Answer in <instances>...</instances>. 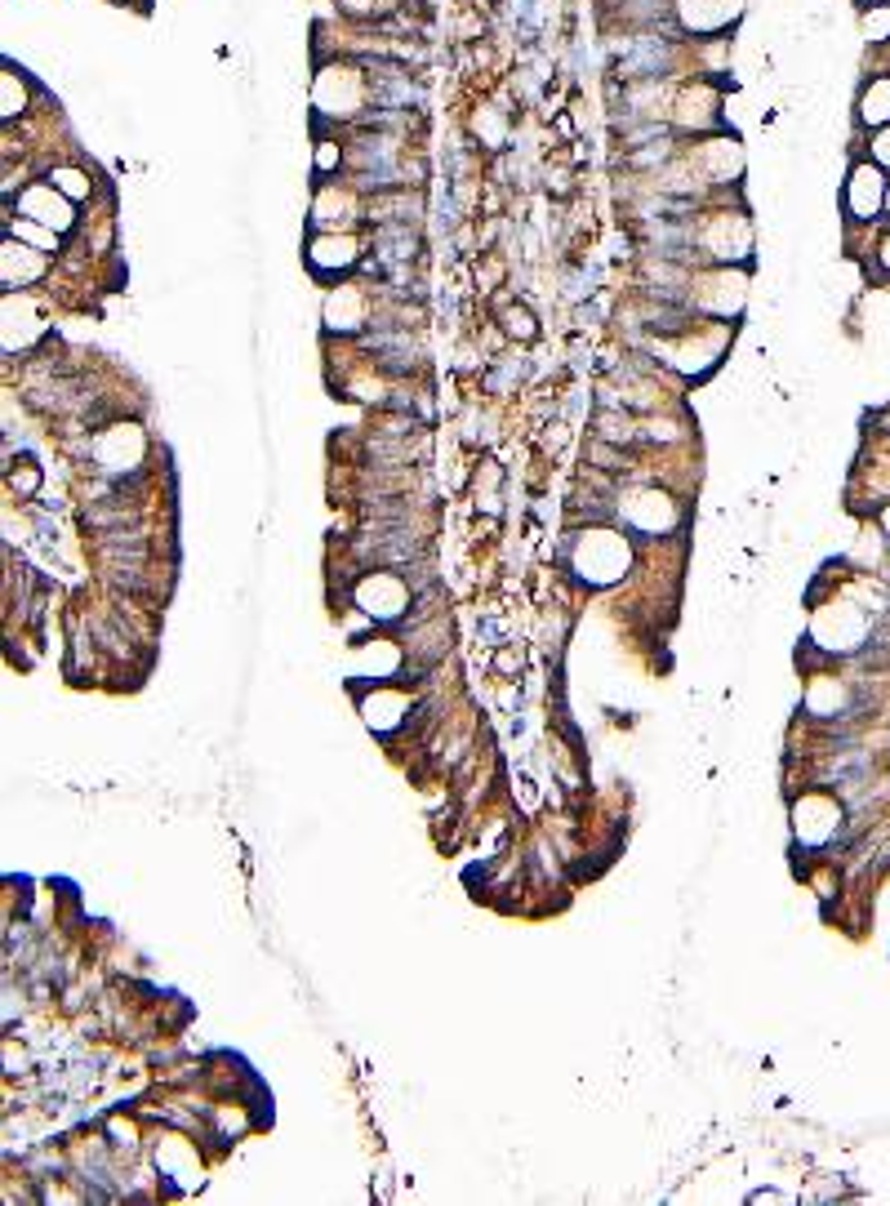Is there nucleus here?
I'll use <instances>...</instances> for the list:
<instances>
[{"label":"nucleus","mask_w":890,"mask_h":1206,"mask_svg":"<svg viewBox=\"0 0 890 1206\" xmlns=\"http://www.w3.org/2000/svg\"><path fill=\"white\" fill-rule=\"evenodd\" d=\"M882 526H886V535H890V508L882 512Z\"/></svg>","instance_id":"f8f14e48"},{"label":"nucleus","mask_w":890,"mask_h":1206,"mask_svg":"<svg viewBox=\"0 0 890 1206\" xmlns=\"http://www.w3.org/2000/svg\"><path fill=\"white\" fill-rule=\"evenodd\" d=\"M873 161L877 165H890V125H882V134L873 138Z\"/></svg>","instance_id":"1a4fd4ad"},{"label":"nucleus","mask_w":890,"mask_h":1206,"mask_svg":"<svg viewBox=\"0 0 890 1206\" xmlns=\"http://www.w3.org/2000/svg\"><path fill=\"white\" fill-rule=\"evenodd\" d=\"M334 161H339V152H334V143H321V152H316V165H321V170H330Z\"/></svg>","instance_id":"9d476101"},{"label":"nucleus","mask_w":890,"mask_h":1206,"mask_svg":"<svg viewBox=\"0 0 890 1206\" xmlns=\"http://www.w3.org/2000/svg\"><path fill=\"white\" fill-rule=\"evenodd\" d=\"M846 205H850V214L864 223L886 205V183H882V174H877V165H855V170H850Z\"/></svg>","instance_id":"f257e3e1"},{"label":"nucleus","mask_w":890,"mask_h":1206,"mask_svg":"<svg viewBox=\"0 0 890 1206\" xmlns=\"http://www.w3.org/2000/svg\"><path fill=\"white\" fill-rule=\"evenodd\" d=\"M628 49H632V54L623 58V72H628L632 81H641V76H650V81H659V72H668V63H672V49H668V41H659V36H646V41H632Z\"/></svg>","instance_id":"f03ea898"},{"label":"nucleus","mask_w":890,"mask_h":1206,"mask_svg":"<svg viewBox=\"0 0 890 1206\" xmlns=\"http://www.w3.org/2000/svg\"><path fill=\"white\" fill-rule=\"evenodd\" d=\"M864 36L868 41H890V5H873V14H864Z\"/></svg>","instance_id":"423d86ee"},{"label":"nucleus","mask_w":890,"mask_h":1206,"mask_svg":"<svg viewBox=\"0 0 890 1206\" xmlns=\"http://www.w3.org/2000/svg\"><path fill=\"white\" fill-rule=\"evenodd\" d=\"M859 121L864 125H890V76H873L864 94H859Z\"/></svg>","instance_id":"20e7f679"},{"label":"nucleus","mask_w":890,"mask_h":1206,"mask_svg":"<svg viewBox=\"0 0 890 1206\" xmlns=\"http://www.w3.org/2000/svg\"><path fill=\"white\" fill-rule=\"evenodd\" d=\"M882 268H886V272H890V241H886V245H882Z\"/></svg>","instance_id":"9b49d317"},{"label":"nucleus","mask_w":890,"mask_h":1206,"mask_svg":"<svg viewBox=\"0 0 890 1206\" xmlns=\"http://www.w3.org/2000/svg\"><path fill=\"white\" fill-rule=\"evenodd\" d=\"M45 272V263L36 259V250H23V245H14V241H5V281L9 285H27V281H36V276Z\"/></svg>","instance_id":"39448f33"},{"label":"nucleus","mask_w":890,"mask_h":1206,"mask_svg":"<svg viewBox=\"0 0 890 1206\" xmlns=\"http://www.w3.org/2000/svg\"><path fill=\"white\" fill-rule=\"evenodd\" d=\"M503 321H508L512 334H521V339H534V321H530L526 308H508V316H503Z\"/></svg>","instance_id":"6e6552de"},{"label":"nucleus","mask_w":890,"mask_h":1206,"mask_svg":"<svg viewBox=\"0 0 890 1206\" xmlns=\"http://www.w3.org/2000/svg\"><path fill=\"white\" fill-rule=\"evenodd\" d=\"M886 210H890V183H886Z\"/></svg>","instance_id":"ddd939ff"},{"label":"nucleus","mask_w":890,"mask_h":1206,"mask_svg":"<svg viewBox=\"0 0 890 1206\" xmlns=\"http://www.w3.org/2000/svg\"><path fill=\"white\" fill-rule=\"evenodd\" d=\"M49 183H54L63 196H72V201H81V196L89 192L85 174H76V170H54V179H49Z\"/></svg>","instance_id":"0eeeda50"},{"label":"nucleus","mask_w":890,"mask_h":1206,"mask_svg":"<svg viewBox=\"0 0 890 1206\" xmlns=\"http://www.w3.org/2000/svg\"><path fill=\"white\" fill-rule=\"evenodd\" d=\"M23 210L32 214L36 223H45V227H67V223H72V210L63 205V192H58V187H32V192H27V201H23Z\"/></svg>","instance_id":"7ed1b4c3"}]
</instances>
